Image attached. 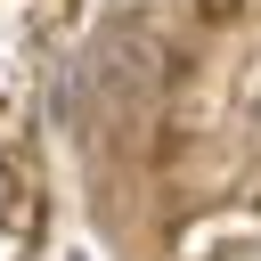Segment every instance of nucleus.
Returning <instances> with one entry per match:
<instances>
[{"label":"nucleus","mask_w":261,"mask_h":261,"mask_svg":"<svg viewBox=\"0 0 261 261\" xmlns=\"http://www.w3.org/2000/svg\"><path fill=\"white\" fill-rule=\"evenodd\" d=\"M212 8H245V0H212Z\"/></svg>","instance_id":"f257e3e1"}]
</instances>
